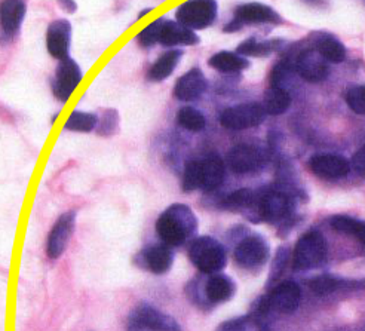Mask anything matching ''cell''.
Segmentation results:
<instances>
[{"mask_svg":"<svg viewBox=\"0 0 365 331\" xmlns=\"http://www.w3.org/2000/svg\"><path fill=\"white\" fill-rule=\"evenodd\" d=\"M197 220L193 211L182 204H174L163 211L158 222L156 232L162 244L180 247L196 232Z\"/></svg>","mask_w":365,"mask_h":331,"instance_id":"1","label":"cell"},{"mask_svg":"<svg viewBox=\"0 0 365 331\" xmlns=\"http://www.w3.org/2000/svg\"><path fill=\"white\" fill-rule=\"evenodd\" d=\"M189 259L197 270L204 273L220 272L227 263L225 247L211 236L195 239L189 247Z\"/></svg>","mask_w":365,"mask_h":331,"instance_id":"2","label":"cell"},{"mask_svg":"<svg viewBox=\"0 0 365 331\" xmlns=\"http://www.w3.org/2000/svg\"><path fill=\"white\" fill-rule=\"evenodd\" d=\"M327 241L318 230L304 233L294 247L293 266L296 270H310L319 268L327 260Z\"/></svg>","mask_w":365,"mask_h":331,"instance_id":"3","label":"cell"},{"mask_svg":"<svg viewBox=\"0 0 365 331\" xmlns=\"http://www.w3.org/2000/svg\"><path fill=\"white\" fill-rule=\"evenodd\" d=\"M126 331H181L175 318L149 303H140L128 317Z\"/></svg>","mask_w":365,"mask_h":331,"instance_id":"4","label":"cell"},{"mask_svg":"<svg viewBox=\"0 0 365 331\" xmlns=\"http://www.w3.org/2000/svg\"><path fill=\"white\" fill-rule=\"evenodd\" d=\"M217 2L212 0H192L177 8V21L190 30H202L210 27L217 18Z\"/></svg>","mask_w":365,"mask_h":331,"instance_id":"5","label":"cell"},{"mask_svg":"<svg viewBox=\"0 0 365 331\" xmlns=\"http://www.w3.org/2000/svg\"><path fill=\"white\" fill-rule=\"evenodd\" d=\"M266 112L260 103H244L226 108L220 115V123L232 131H242L247 128L263 123Z\"/></svg>","mask_w":365,"mask_h":331,"instance_id":"6","label":"cell"},{"mask_svg":"<svg viewBox=\"0 0 365 331\" xmlns=\"http://www.w3.org/2000/svg\"><path fill=\"white\" fill-rule=\"evenodd\" d=\"M267 162L266 153L251 144H238L230 149L227 155V163L232 171L238 174H248L255 173L264 168Z\"/></svg>","mask_w":365,"mask_h":331,"instance_id":"7","label":"cell"},{"mask_svg":"<svg viewBox=\"0 0 365 331\" xmlns=\"http://www.w3.org/2000/svg\"><path fill=\"white\" fill-rule=\"evenodd\" d=\"M82 78L83 73L75 60H71L70 57L61 60L56 70V78L52 81L53 96L61 103H66L79 86Z\"/></svg>","mask_w":365,"mask_h":331,"instance_id":"8","label":"cell"},{"mask_svg":"<svg viewBox=\"0 0 365 331\" xmlns=\"http://www.w3.org/2000/svg\"><path fill=\"white\" fill-rule=\"evenodd\" d=\"M76 226V213L66 211L58 217L56 225L52 226L48 241H46V254L51 260H57L66 251L70 238L75 232Z\"/></svg>","mask_w":365,"mask_h":331,"instance_id":"9","label":"cell"},{"mask_svg":"<svg viewBox=\"0 0 365 331\" xmlns=\"http://www.w3.org/2000/svg\"><path fill=\"white\" fill-rule=\"evenodd\" d=\"M269 259V245L259 235L244 238L235 248V260L245 269H257Z\"/></svg>","mask_w":365,"mask_h":331,"instance_id":"10","label":"cell"},{"mask_svg":"<svg viewBox=\"0 0 365 331\" xmlns=\"http://www.w3.org/2000/svg\"><path fill=\"white\" fill-rule=\"evenodd\" d=\"M140 268L155 275L167 273L174 263V251L165 244H156L143 248L135 257Z\"/></svg>","mask_w":365,"mask_h":331,"instance_id":"11","label":"cell"},{"mask_svg":"<svg viewBox=\"0 0 365 331\" xmlns=\"http://www.w3.org/2000/svg\"><path fill=\"white\" fill-rule=\"evenodd\" d=\"M257 214L260 220L278 222L287 217L293 207L291 198L281 190H267L257 199Z\"/></svg>","mask_w":365,"mask_h":331,"instance_id":"12","label":"cell"},{"mask_svg":"<svg viewBox=\"0 0 365 331\" xmlns=\"http://www.w3.org/2000/svg\"><path fill=\"white\" fill-rule=\"evenodd\" d=\"M296 70L299 75L310 82V83H319L328 78V61L322 55L314 49H304L296 61Z\"/></svg>","mask_w":365,"mask_h":331,"instance_id":"13","label":"cell"},{"mask_svg":"<svg viewBox=\"0 0 365 331\" xmlns=\"http://www.w3.org/2000/svg\"><path fill=\"white\" fill-rule=\"evenodd\" d=\"M309 168L324 180L344 178L351 171V163L340 155H315L309 161Z\"/></svg>","mask_w":365,"mask_h":331,"instance_id":"14","label":"cell"},{"mask_svg":"<svg viewBox=\"0 0 365 331\" xmlns=\"http://www.w3.org/2000/svg\"><path fill=\"white\" fill-rule=\"evenodd\" d=\"M302 290L294 281H284L273 288L269 296V307L281 312V314H293L300 306Z\"/></svg>","mask_w":365,"mask_h":331,"instance_id":"15","label":"cell"},{"mask_svg":"<svg viewBox=\"0 0 365 331\" xmlns=\"http://www.w3.org/2000/svg\"><path fill=\"white\" fill-rule=\"evenodd\" d=\"M71 26L67 20L52 21L46 30V48L53 58L64 60L68 57Z\"/></svg>","mask_w":365,"mask_h":331,"instance_id":"16","label":"cell"},{"mask_svg":"<svg viewBox=\"0 0 365 331\" xmlns=\"http://www.w3.org/2000/svg\"><path fill=\"white\" fill-rule=\"evenodd\" d=\"M207 91V79L204 73L199 68H192L182 75L175 86H174V97L180 101H195L202 97Z\"/></svg>","mask_w":365,"mask_h":331,"instance_id":"17","label":"cell"},{"mask_svg":"<svg viewBox=\"0 0 365 331\" xmlns=\"http://www.w3.org/2000/svg\"><path fill=\"white\" fill-rule=\"evenodd\" d=\"M27 4L23 0H4L0 2V21L2 30L6 36H14L20 31L23 20L26 16Z\"/></svg>","mask_w":365,"mask_h":331,"instance_id":"18","label":"cell"},{"mask_svg":"<svg viewBox=\"0 0 365 331\" xmlns=\"http://www.w3.org/2000/svg\"><path fill=\"white\" fill-rule=\"evenodd\" d=\"M159 44L163 46H175V45H196L199 44V38L193 30L181 26L180 23L163 20Z\"/></svg>","mask_w":365,"mask_h":331,"instance_id":"19","label":"cell"},{"mask_svg":"<svg viewBox=\"0 0 365 331\" xmlns=\"http://www.w3.org/2000/svg\"><path fill=\"white\" fill-rule=\"evenodd\" d=\"M235 18L242 24L281 23V16L272 8L262 4H247L235 9Z\"/></svg>","mask_w":365,"mask_h":331,"instance_id":"20","label":"cell"},{"mask_svg":"<svg viewBox=\"0 0 365 331\" xmlns=\"http://www.w3.org/2000/svg\"><path fill=\"white\" fill-rule=\"evenodd\" d=\"M226 170L222 158L218 155H210L202 159V186L205 192H212L225 181Z\"/></svg>","mask_w":365,"mask_h":331,"instance_id":"21","label":"cell"},{"mask_svg":"<svg viewBox=\"0 0 365 331\" xmlns=\"http://www.w3.org/2000/svg\"><path fill=\"white\" fill-rule=\"evenodd\" d=\"M182 57V51L181 49H171L165 54H162L158 58V61L150 67L149 70V81L152 82H160L165 81L173 75V71L178 66L180 60Z\"/></svg>","mask_w":365,"mask_h":331,"instance_id":"22","label":"cell"},{"mask_svg":"<svg viewBox=\"0 0 365 331\" xmlns=\"http://www.w3.org/2000/svg\"><path fill=\"white\" fill-rule=\"evenodd\" d=\"M205 294L211 303L227 302L235 294V282L226 275H214L207 282Z\"/></svg>","mask_w":365,"mask_h":331,"instance_id":"23","label":"cell"},{"mask_svg":"<svg viewBox=\"0 0 365 331\" xmlns=\"http://www.w3.org/2000/svg\"><path fill=\"white\" fill-rule=\"evenodd\" d=\"M291 106V96L288 94V91L281 88V86H270L263 100V108L266 115L272 116H278L285 113L287 110Z\"/></svg>","mask_w":365,"mask_h":331,"instance_id":"24","label":"cell"},{"mask_svg":"<svg viewBox=\"0 0 365 331\" xmlns=\"http://www.w3.org/2000/svg\"><path fill=\"white\" fill-rule=\"evenodd\" d=\"M208 64L222 73H236L250 67V61L247 58L241 57V55H238L236 52H229V51H223L212 55Z\"/></svg>","mask_w":365,"mask_h":331,"instance_id":"25","label":"cell"},{"mask_svg":"<svg viewBox=\"0 0 365 331\" xmlns=\"http://www.w3.org/2000/svg\"><path fill=\"white\" fill-rule=\"evenodd\" d=\"M315 49L322 55L328 63H341L346 58L344 45L331 34L318 36Z\"/></svg>","mask_w":365,"mask_h":331,"instance_id":"26","label":"cell"},{"mask_svg":"<svg viewBox=\"0 0 365 331\" xmlns=\"http://www.w3.org/2000/svg\"><path fill=\"white\" fill-rule=\"evenodd\" d=\"M330 226L340 233L355 236L365 247V222H362V220L352 218L349 215H334L330 220Z\"/></svg>","mask_w":365,"mask_h":331,"instance_id":"27","label":"cell"},{"mask_svg":"<svg viewBox=\"0 0 365 331\" xmlns=\"http://www.w3.org/2000/svg\"><path fill=\"white\" fill-rule=\"evenodd\" d=\"M98 121L100 119L94 113H86L81 112V110H75L66 121L64 130L71 133H91L97 130Z\"/></svg>","mask_w":365,"mask_h":331,"instance_id":"28","label":"cell"},{"mask_svg":"<svg viewBox=\"0 0 365 331\" xmlns=\"http://www.w3.org/2000/svg\"><path fill=\"white\" fill-rule=\"evenodd\" d=\"M177 122L180 126L185 128L187 131L192 133H200L205 130L207 126V119L204 113H200L197 108L186 106L181 107L177 113Z\"/></svg>","mask_w":365,"mask_h":331,"instance_id":"29","label":"cell"},{"mask_svg":"<svg viewBox=\"0 0 365 331\" xmlns=\"http://www.w3.org/2000/svg\"><path fill=\"white\" fill-rule=\"evenodd\" d=\"M255 204H257V195H255L251 189L244 188L225 198L222 202V207L227 210H236V208H250Z\"/></svg>","mask_w":365,"mask_h":331,"instance_id":"30","label":"cell"},{"mask_svg":"<svg viewBox=\"0 0 365 331\" xmlns=\"http://www.w3.org/2000/svg\"><path fill=\"white\" fill-rule=\"evenodd\" d=\"M182 190L193 192L202 186V161H190L182 173Z\"/></svg>","mask_w":365,"mask_h":331,"instance_id":"31","label":"cell"},{"mask_svg":"<svg viewBox=\"0 0 365 331\" xmlns=\"http://www.w3.org/2000/svg\"><path fill=\"white\" fill-rule=\"evenodd\" d=\"M275 49H277V42L259 44L254 38H251L236 48V54L241 55V57H252V55H266Z\"/></svg>","mask_w":365,"mask_h":331,"instance_id":"32","label":"cell"},{"mask_svg":"<svg viewBox=\"0 0 365 331\" xmlns=\"http://www.w3.org/2000/svg\"><path fill=\"white\" fill-rule=\"evenodd\" d=\"M119 115L115 108H107L103 112V116L98 121L97 134L101 137H110L118 131Z\"/></svg>","mask_w":365,"mask_h":331,"instance_id":"33","label":"cell"},{"mask_svg":"<svg viewBox=\"0 0 365 331\" xmlns=\"http://www.w3.org/2000/svg\"><path fill=\"white\" fill-rule=\"evenodd\" d=\"M163 20H165V18H159V20L153 21L148 27H144L137 36V42L144 48H152L155 44H158Z\"/></svg>","mask_w":365,"mask_h":331,"instance_id":"34","label":"cell"},{"mask_svg":"<svg viewBox=\"0 0 365 331\" xmlns=\"http://www.w3.org/2000/svg\"><path fill=\"white\" fill-rule=\"evenodd\" d=\"M309 287L318 296H327V294L336 291L340 287V281L330 277V275H319V277L310 280Z\"/></svg>","mask_w":365,"mask_h":331,"instance_id":"35","label":"cell"},{"mask_svg":"<svg viewBox=\"0 0 365 331\" xmlns=\"http://www.w3.org/2000/svg\"><path fill=\"white\" fill-rule=\"evenodd\" d=\"M346 103H348L352 112L365 115V86L351 88L346 94Z\"/></svg>","mask_w":365,"mask_h":331,"instance_id":"36","label":"cell"},{"mask_svg":"<svg viewBox=\"0 0 365 331\" xmlns=\"http://www.w3.org/2000/svg\"><path fill=\"white\" fill-rule=\"evenodd\" d=\"M288 259H289L288 250H285V248H279V251L277 253V257H275V263H273V269H272L273 280L278 278L279 275L284 272V269H285V266H287Z\"/></svg>","mask_w":365,"mask_h":331,"instance_id":"37","label":"cell"},{"mask_svg":"<svg viewBox=\"0 0 365 331\" xmlns=\"http://www.w3.org/2000/svg\"><path fill=\"white\" fill-rule=\"evenodd\" d=\"M352 165L354 168L361 173V174H365V146H362L361 149L354 155L352 158Z\"/></svg>","mask_w":365,"mask_h":331,"instance_id":"38","label":"cell"},{"mask_svg":"<svg viewBox=\"0 0 365 331\" xmlns=\"http://www.w3.org/2000/svg\"><path fill=\"white\" fill-rule=\"evenodd\" d=\"M60 5L63 6V9L68 14H75L76 9H78V4L73 2V0H63V2H60Z\"/></svg>","mask_w":365,"mask_h":331,"instance_id":"39","label":"cell"},{"mask_svg":"<svg viewBox=\"0 0 365 331\" xmlns=\"http://www.w3.org/2000/svg\"><path fill=\"white\" fill-rule=\"evenodd\" d=\"M244 27V24L242 23H240L238 20H236V18H233V20L225 27V31H227V33H230V31H236V30H241Z\"/></svg>","mask_w":365,"mask_h":331,"instance_id":"40","label":"cell"},{"mask_svg":"<svg viewBox=\"0 0 365 331\" xmlns=\"http://www.w3.org/2000/svg\"><path fill=\"white\" fill-rule=\"evenodd\" d=\"M225 331H244L241 321H232L225 325Z\"/></svg>","mask_w":365,"mask_h":331,"instance_id":"41","label":"cell"},{"mask_svg":"<svg viewBox=\"0 0 365 331\" xmlns=\"http://www.w3.org/2000/svg\"><path fill=\"white\" fill-rule=\"evenodd\" d=\"M149 12H150V9H144V12H141V14H140V15H138V16H140V18H141V16H144V15H145V14H149Z\"/></svg>","mask_w":365,"mask_h":331,"instance_id":"42","label":"cell"}]
</instances>
